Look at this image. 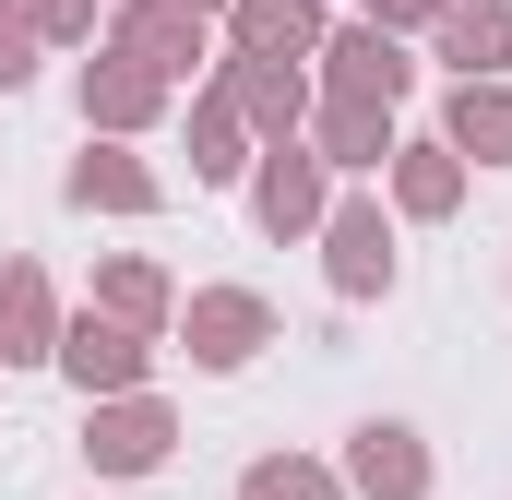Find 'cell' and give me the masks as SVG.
<instances>
[{"instance_id": "10", "label": "cell", "mask_w": 512, "mask_h": 500, "mask_svg": "<svg viewBox=\"0 0 512 500\" xmlns=\"http://www.w3.org/2000/svg\"><path fill=\"white\" fill-rule=\"evenodd\" d=\"M262 215H274V227H286V215H310V179H298V167H274V179H262Z\"/></svg>"}, {"instance_id": "8", "label": "cell", "mask_w": 512, "mask_h": 500, "mask_svg": "<svg viewBox=\"0 0 512 500\" xmlns=\"http://www.w3.org/2000/svg\"><path fill=\"white\" fill-rule=\"evenodd\" d=\"M453 48H465V60L489 72V60H501V48H512V24H501V12H465V24H453Z\"/></svg>"}, {"instance_id": "2", "label": "cell", "mask_w": 512, "mask_h": 500, "mask_svg": "<svg viewBox=\"0 0 512 500\" xmlns=\"http://www.w3.org/2000/svg\"><path fill=\"white\" fill-rule=\"evenodd\" d=\"M251 334H262L251 298H215V310H203V358H251Z\"/></svg>"}, {"instance_id": "7", "label": "cell", "mask_w": 512, "mask_h": 500, "mask_svg": "<svg viewBox=\"0 0 512 500\" xmlns=\"http://www.w3.org/2000/svg\"><path fill=\"white\" fill-rule=\"evenodd\" d=\"M72 370L84 381H131V346L120 334H72Z\"/></svg>"}, {"instance_id": "6", "label": "cell", "mask_w": 512, "mask_h": 500, "mask_svg": "<svg viewBox=\"0 0 512 500\" xmlns=\"http://www.w3.org/2000/svg\"><path fill=\"white\" fill-rule=\"evenodd\" d=\"M334 60H346V84H382V96H393V72H405V60H393L382 36H346V48H334Z\"/></svg>"}, {"instance_id": "1", "label": "cell", "mask_w": 512, "mask_h": 500, "mask_svg": "<svg viewBox=\"0 0 512 500\" xmlns=\"http://www.w3.org/2000/svg\"><path fill=\"white\" fill-rule=\"evenodd\" d=\"M96 453H108V465H155V453H167V417H155V405H131V417L96 429Z\"/></svg>"}, {"instance_id": "4", "label": "cell", "mask_w": 512, "mask_h": 500, "mask_svg": "<svg viewBox=\"0 0 512 500\" xmlns=\"http://www.w3.org/2000/svg\"><path fill=\"white\" fill-rule=\"evenodd\" d=\"M453 131H465L477 155H512V96H465V108H453Z\"/></svg>"}, {"instance_id": "9", "label": "cell", "mask_w": 512, "mask_h": 500, "mask_svg": "<svg viewBox=\"0 0 512 500\" xmlns=\"http://www.w3.org/2000/svg\"><path fill=\"white\" fill-rule=\"evenodd\" d=\"M251 36H262V48H298V36H310V12H298V0H251Z\"/></svg>"}, {"instance_id": "5", "label": "cell", "mask_w": 512, "mask_h": 500, "mask_svg": "<svg viewBox=\"0 0 512 500\" xmlns=\"http://www.w3.org/2000/svg\"><path fill=\"white\" fill-rule=\"evenodd\" d=\"M334 274H346V286H382V227H370V215H346V239H334Z\"/></svg>"}, {"instance_id": "11", "label": "cell", "mask_w": 512, "mask_h": 500, "mask_svg": "<svg viewBox=\"0 0 512 500\" xmlns=\"http://www.w3.org/2000/svg\"><path fill=\"white\" fill-rule=\"evenodd\" d=\"M251 500H322V477H286V465H262V477H251Z\"/></svg>"}, {"instance_id": "3", "label": "cell", "mask_w": 512, "mask_h": 500, "mask_svg": "<svg viewBox=\"0 0 512 500\" xmlns=\"http://www.w3.org/2000/svg\"><path fill=\"white\" fill-rule=\"evenodd\" d=\"M358 477H370V489H417V453H405V429H370V441H358Z\"/></svg>"}]
</instances>
